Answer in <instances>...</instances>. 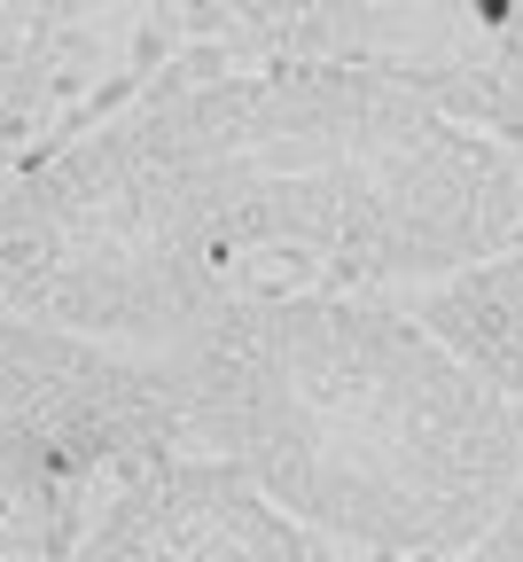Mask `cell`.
Segmentation results:
<instances>
[{"instance_id": "obj_1", "label": "cell", "mask_w": 523, "mask_h": 562, "mask_svg": "<svg viewBox=\"0 0 523 562\" xmlns=\"http://www.w3.org/2000/svg\"><path fill=\"white\" fill-rule=\"evenodd\" d=\"M157 383L188 446L359 562H454L523 476V414L376 290H258Z\"/></svg>"}, {"instance_id": "obj_2", "label": "cell", "mask_w": 523, "mask_h": 562, "mask_svg": "<svg viewBox=\"0 0 523 562\" xmlns=\"http://www.w3.org/2000/svg\"><path fill=\"white\" fill-rule=\"evenodd\" d=\"M125 117L289 290H422L523 235V157L383 79L180 47Z\"/></svg>"}, {"instance_id": "obj_3", "label": "cell", "mask_w": 523, "mask_h": 562, "mask_svg": "<svg viewBox=\"0 0 523 562\" xmlns=\"http://www.w3.org/2000/svg\"><path fill=\"white\" fill-rule=\"evenodd\" d=\"M289 290L219 235L125 110L0 188V313L165 375L243 297Z\"/></svg>"}, {"instance_id": "obj_4", "label": "cell", "mask_w": 523, "mask_h": 562, "mask_svg": "<svg viewBox=\"0 0 523 562\" xmlns=\"http://www.w3.org/2000/svg\"><path fill=\"white\" fill-rule=\"evenodd\" d=\"M188 47L383 79L523 157V0H188Z\"/></svg>"}, {"instance_id": "obj_5", "label": "cell", "mask_w": 523, "mask_h": 562, "mask_svg": "<svg viewBox=\"0 0 523 562\" xmlns=\"http://www.w3.org/2000/svg\"><path fill=\"white\" fill-rule=\"evenodd\" d=\"M188 0H0V188L188 47Z\"/></svg>"}, {"instance_id": "obj_6", "label": "cell", "mask_w": 523, "mask_h": 562, "mask_svg": "<svg viewBox=\"0 0 523 562\" xmlns=\"http://www.w3.org/2000/svg\"><path fill=\"white\" fill-rule=\"evenodd\" d=\"M70 562H329V554L235 461L173 446L110 484Z\"/></svg>"}, {"instance_id": "obj_7", "label": "cell", "mask_w": 523, "mask_h": 562, "mask_svg": "<svg viewBox=\"0 0 523 562\" xmlns=\"http://www.w3.org/2000/svg\"><path fill=\"white\" fill-rule=\"evenodd\" d=\"M399 305L454 351V360L492 383L515 414H523V235L445 281H422V290H399Z\"/></svg>"}, {"instance_id": "obj_8", "label": "cell", "mask_w": 523, "mask_h": 562, "mask_svg": "<svg viewBox=\"0 0 523 562\" xmlns=\"http://www.w3.org/2000/svg\"><path fill=\"white\" fill-rule=\"evenodd\" d=\"M454 562H523V476H515V492L500 501V516H492Z\"/></svg>"}, {"instance_id": "obj_9", "label": "cell", "mask_w": 523, "mask_h": 562, "mask_svg": "<svg viewBox=\"0 0 523 562\" xmlns=\"http://www.w3.org/2000/svg\"><path fill=\"white\" fill-rule=\"evenodd\" d=\"M352 562H359V554H352Z\"/></svg>"}]
</instances>
